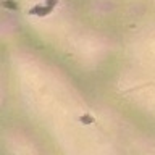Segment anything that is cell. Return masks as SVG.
<instances>
[{"label":"cell","instance_id":"cell-2","mask_svg":"<svg viewBox=\"0 0 155 155\" xmlns=\"http://www.w3.org/2000/svg\"><path fill=\"white\" fill-rule=\"evenodd\" d=\"M82 123H86V124H89V123H92V121H94V118H92V116H89V115H84V116H81L79 118Z\"/></svg>","mask_w":155,"mask_h":155},{"label":"cell","instance_id":"cell-1","mask_svg":"<svg viewBox=\"0 0 155 155\" xmlns=\"http://www.w3.org/2000/svg\"><path fill=\"white\" fill-rule=\"evenodd\" d=\"M57 5V0H48V5L45 8L44 7H34L32 10H31V15H39V16H44V15H47V13H50L52 10H53V7Z\"/></svg>","mask_w":155,"mask_h":155},{"label":"cell","instance_id":"cell-3","mask_svg":"<svg viewBox=\"0 0 155 155\" xmlns=\"http://www.w3.org/2000/svg\"><path fill=\"white\" fill-rule=\"evenodd\" d=\"M3 5H7V8H16V3H15V2H3Z\"/></svg>","mask_w":155,"mask_h":155}]
</instances>
